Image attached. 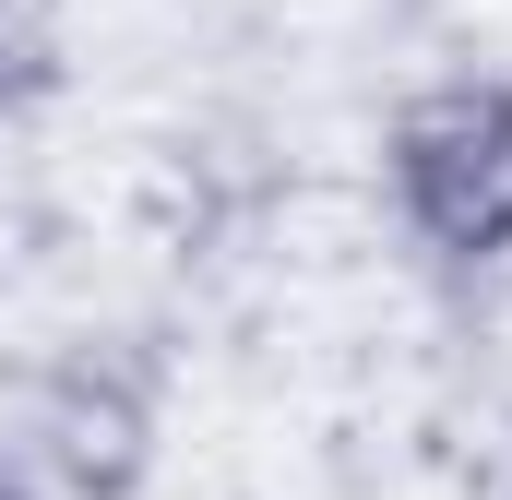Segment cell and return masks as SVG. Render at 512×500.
I'll list each match as a JSON object with an SVG mask.
<instances>
[{"label":"cell","mask_w":512,"mask_h":500,"mask_svg":"<svg viewBox=\"0 0 512 500\" xmlns=\"http://www.w3.org/2000/svg\"><path fill=\"white\" fill-rule=\"evenodd\" d=\"M0 500H48L36 477H24V453H0Z\"/></svg>","instance_id":"cell-3"},{"label":"cell","mask_w":512,"mask_h":500,"mask_svg":"<svg viewBox=\"0 0 512 500\" xmlns=\"http://www.w3.org/2000/svg\"><path fill=\"white\" fill-rule=\"evenodd\" d=\"M155 441H167L155 381L131 370V358H108V346L60 358V370L24 393V477L60 489V500H143Z\"/></svg>","instance_id":"cell-2"},{"label":"cell","mask_w":512,"mask_h":500,"mask_svg":"<svg viewBox=\"0 0 512 500\" xmlns=\"http://www.w3.org/2000/svg\"><path fill=\"white\" fill-rule=\"evenodd\" d=\"M382 191L429 262H453V274L512 262V84L501 72L417 84L382 131Z\"/></svg>","instance_id":"cell-1"}]
</instances>
